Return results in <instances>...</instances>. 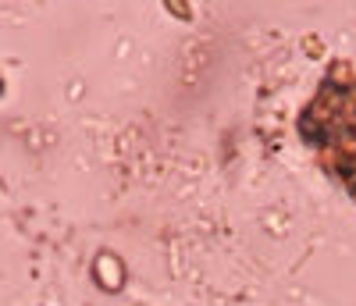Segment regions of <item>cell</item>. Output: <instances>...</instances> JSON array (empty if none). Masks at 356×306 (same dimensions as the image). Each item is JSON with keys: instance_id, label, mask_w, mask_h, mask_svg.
<instances>
[{"instance_id": "obj_1", "label": "cell", "mask_w": 356, "mask_h": 306, "mask_svg": "<svg viewBox=\"0 0 356 306\" xmlns=\"http://www.w3.org/2000/svg\"><path fill=\"white\" fill-rule=\"evenodd\" d=\"M307 129L328 168L356 193V82L324 86L307 114Z\"/></svg>"}]
</instances>
